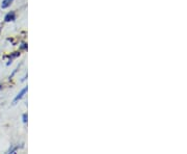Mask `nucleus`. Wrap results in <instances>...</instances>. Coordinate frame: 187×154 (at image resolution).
Segmentation results:
<instances>
[{
  "instance_id": "f03ea898",
  "label": "nucleus",
  "mask_w": 187,
  "mask_h": 154,
  "mask_svg": "<svg viewBox=\"0 0 187 154\" xmlns=\"http://www.w3.org/2000/svg\"><path fill=\"white\" fill-rule=\"evenodd\" d=\"M15 19H16V14H15V11H11V13H8V15L5 16V18H4L5 22H11V21H14Z\"/></svg>"
},
{
  "instance_id": "7ed1b4c3",
  "label": "nucleus",
  "mask_w": 187,
  "mask_h": 154,
  "mask_svg": "<svg viewBox=\"0 0 187 154\" xmlns=\"http://www.w3.org/2000/svg\"><path fill=\"white\" fill-rule=\"evenodd\" d=\"M13 1H14V0H3V1H2V4H1V8H8V6L11 5V3H13Z\"/></svg>"
},
{
  "instance_id": "423d86ee",
  "label": "nucleus",
  "mask_w": 187,
  "mask_h": 154,
  "mask_svg": "<svg viewBox=\"0 0 187 154\" xmlns=\"http://www.w3.org/2000/svg\"><path fill=\"white\" fill-rule=\"evenodd\" d=\"M21 48H22V49H26V48H27V45H26V44H22Z\"/></svg>"
},
{
  "instance_id": "39448f33",
  "label": "nucleus",
  "mask_w": 187,
  "mask_h": 154,
  "mask_svg": "<svg viewBox=\"0 0 187 154\" xmlns=\"http://www.w3.org/2000/svg\"><path fill=\"white\" fill-rule=\"evenodd\" d=\"M22 119H23V122L26 123V122H27V119H28L27 114H24V115H23V117H22Z\"/></svg>"
},
{
  "instance_id": "f257e3e1",
  "label": "nucleus",
  "mask_w": 187,
  "mask_h": 154,
  "mask_svg": "<svg viewBox=\"0 0 187 154\" xmlns=\"http://www.w3.org/2000/svg\"><path fill=\"white\" fill-rule=\"evenodd\" d=\"M27 91H28V87H25L24 88H22V90H21V92L19 93V94L17 95V96H16L15 99H14V103H16V102H17L18 100H20L21 98H22L23 96H24V95L27 93Z\"/></svg>"
},
{
  "instance_id": "20e7f679",
  "label": "nucleus",
  "mask_w": 187,
  "mask_h": 154,
  "mask_svg": "<svg viewBox=\"0 0 187 154\" xmlns=\"http://www.w3.org/2000/svg\"><path fill=\"white\" fill-rule=\"evenodd\" d=\"M19 55H20V53H19V52H14V54L9 55L8 57H11V58H14V57H17V56H19Z\"/></svg>"
},
{
  "instance_id": "0eeeda50",
  "label": "nucleus",
  "mask_w": 187,
  "mask_h": 154,
  "mask_svg": "<svg viewBox=\"0 0 187 154\" xmlns=\"http://www.w3.org/2000/svg\"><path fill=\"white\" fill-rule=\"evenodd\" d=\"M1 88H2V85H0V90H1Z\"/></svg>"
}]
</instances>
